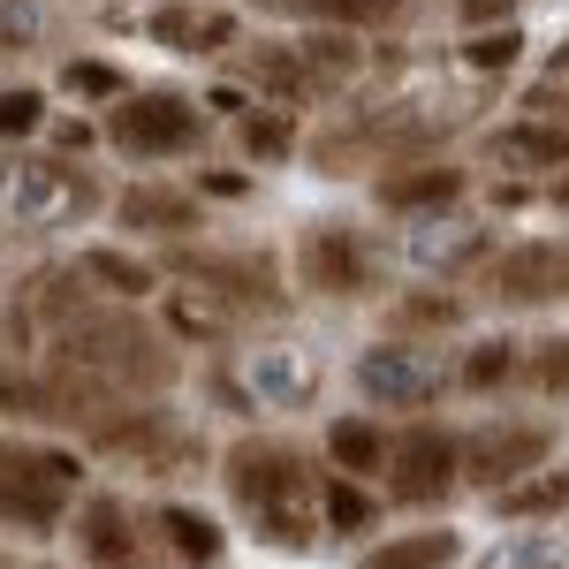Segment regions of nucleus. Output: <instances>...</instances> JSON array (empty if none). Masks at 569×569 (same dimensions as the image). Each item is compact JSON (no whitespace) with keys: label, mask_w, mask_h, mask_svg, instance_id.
Here are the masks:
<instances>
[{"label":"nucleus","mask_w":569,"mask_h":569,"mask_svg":"<svg viewBox=\"0 0 569 569\" xmlns=\"http://www.w3.org/2000/svg\"><path fill=\"white\" fill-rule=\"evenodd\" d=\"M39 122H46V91H31V84L0 91V137H31Z\"/></svg>","instance_id":"nucleus-29"},{"label":"nucleus","mask_w":569,"mask_h":569,"mask_svg":"<svg viewBox=\"0 0 569 569\" xmlns=\"http://www.w3.org/2000/svg\"><path fill=\"white\" fill-rule=\"evenodd\" d=\"M144 31L168 46V53H220L236 39V16H213V8H190V0H168L144 16Z\"/></svg>","instance_id":"nucleus-16"},{"label":"nucleus","mask_w":569,"mask_h":569,"mask_svg":"<svg viewBox=\"0 0 569 569\" xmlns=\"http://www.w3.org/2000/svg\"><path fill=\"white\" fill-rule=\"evenodd\" d=\"M525 107H531V122H569V84H562V77H547V84L525 91Z\"/></svg>","instance_id":"nucleus-31"},{"label":"nucleus","mask_w":569,"mask_h":569,"mask_svg":"<svg viewBox=\"0 0 569 569\" xmlns=\"http://www.w3.org/2000/svg\"><path fill=\"white\" fill-rule=\"evenodd\" d=\"M319 525L357 539V531L380 525V493H365L357 479H335V471H319Z\"/></svg>","instance_id":"nucleus-20"},{"label":"nucleus","mask_w":569,"mask_h":569,"mask_svg":"<svg viewBox=\"0 0 569 569\" xmlns=\"http://www.w3.org/2000/svg\"><path fill=\"white\" fill-rule=\"evenodd\" d=\"M493 152L517 168H569V122H517L493 137Z\"/></svg>","instance_id":"nucleus-22"},{"label":"nucleus","mask_w":569,"mask_h":569,"mask_svg":"<svg viewBox=\"0 0 569 569\" xmlns=\"http://www.w3.org/2000/svg\"><path fill=\"white\" fill-rule=\"evenodd\" d=\"M152 531H160V547H176L190 569H213L220 555H228V531H220V517L190 509V501H160V509H152Z\"/></svg>","instance_id":"nucleus-17"},{"label":"nucleus","mask_w":569,"mask_h":569,"mask_svg":"<svg viewBox=\"0 0 569 569\" xmlns=\"http://www.w3.org/2000/svg\"><path fill=\"white\" fill-rule=\"evenodd\" d=\"M243 152H251V160H266V168H273V160H289V152H297V122H289L281 107L243 114Z\"/></svg>","instance_id":"nucleus-26"},{"label":"nucleus","mask_w":569,"mask_h":569,"mask_svg":"<svg viewBox=\"0 0 569 569\" xmlns=\"http://www.w3.org/2000/svg\"><path fill=\"white\" fill-rule=\"evenodd\" d=\"M380 479H388V501L395 509H440L463 471H456V433L433 426V418H418V426H402L388 440V463H380Z\"/></svg>","instance_id":"nucleus-9"},{"label":"nucleus","mask_w":569,"mask_h":569,"mask_svg":"<svg viewBox=\"0 0 569 569\" xmlns=\"http://www.w3.org/2000/svg\"><path fill=\"white\" fill-rule=\"evenodd\" d=\"M463 61H471V69H486V77H493V69H517V61H525V31H517V23L471 31V39H463Z\"/></svg>","instance_id":"nucleus-28"},{"label":"nucleus","mask_w":569,"mask_h":569,"mask_svg":"<svg viewBox=\"0 0 569 569\" xmlns=\"http://www.w3.org/2000/svg\"><path fill=\"white\" fill-rule=\"evenodd\" d=\"M517 380H531L539 395H569V335H555V342H525Z\"/></svg>","instance_id":"nucleus-27"},{"label":"nucleus","mask_w":569,"mask_h":569,"mask_svg":"<svg viewBox=\"0 0 569 569\" xmlns=\"http://www.w3.org/2000/svg\"><path fill=\"white\" fill-rule=\"evenodd\" d=\"M388 327L395 335H456L463 327V297H448V289H402Z\"/></svg>","instance_id":"nucleus-21"},{"label":"nucleus","mask_w":569,"mask_h":569,"mask_svg":"<svg viewBox=\"0 0 569 569\" xmlns=\"http://www.w3.org/2000/svg\"><path fill=\"white\" fill-rule=\"evenodd\" d=\"M220 486L236 501V517L259 531L266 547L281 555H311L327 531H319V463H311L297 440L281 433H243L220 448Z\"/></svg>","instance_id":"nucleus-1"},{"label":"nucleus","mask_w":569,"mask_h":569,"mask_svg":"<svg viewBox=\"0 0 569 569\" xmlns=\"http://www.w3.org/2000/svg\"><path fill=\"white\" fill-rule=\"evenodd\" d=\"M555 77H562V84H569V39L555 46Z\"/></svg>","instance_id":"nucleus-34"},{"label":"nucleus","mask_w":569,"mask_h":569,"mask_svg":"<svg viewBox=\"0 0 569 569\" xmlns=\"http://www.w3.org/2000/svg\"><path fill=\"white\" fill-rule=\"evenodd\" d=\"M555 448H562V426H555V418H517V410H501V418H486V426H471V433L456 440V471H463V486L501 493V486L531 479L539 463H555Z\"/></svg>","instance_id":"nucleus-5"},{"label":"nucleus","mask_w":569,"mask_h":569,"mask_svg":"<svg viewBox=\"0 0 569 569\" xmlns=\"http://www.w3.org/2000/svg\"><path fill=\"white\" fill-rule=\"evenodd\" d=\"M297 8L335 23V31H365V23H402L410 16V0H297Z\"/></svg>","instance_id":"nucleus-25"},{"label":"nucleus","mask_w":569,"mask_h":569,"mask_svg":"<svg viewBox=\"0 0 569 569\" xmlns=\"http://www.w3.org/2000/svg\"><path fill=\"white\" fill-rule=\"evenodd\" d=\"M456 8H463V23H471V31H493V23H509L525 0H456Z\"/></svg>","instance_id":"nucleus-32"},{"label":"nucleus","mask_w":569,"mask_h":569,"mask_svg":"<svg viewBox=\"0 0 569 569\" xmlns=\"http://www.w3.org/2000/svg\"><path fill=\"white\" fill-rule=\"evenodd\" d=\"M152 517H137L122 493H91L77 509V555L84 569H152Z\"/></svg>","instance_id":"nucleus-10"},{"label":"nucleus","mask_w":569,"mask_h":569,"mask_svg":"<svg viewBox=\"0 0 569 569\" xmlns=\"http://www.w3.org/2000/svg\"><path fill=\"white\" fill-rule=\"evenodd\" d=\"M456 198H463V168L456 160H410V168L380 176V206L388 213H440Z\"/></svg>","instance_id":"nucleus-13"},{"label":"nucleus","mask_w":569,"mask_h":569,"mask_svg":"<svg viewBox=\"0 0 569 569\" xmlns=\"http://www.w3.org/2000/svg\"><path fill=\"white\" fill-rule=\"evenodd\" d=\"M388 426L380 418H365V410H350V418H327V471L335 479H380V463H388Z\"/></svg>","instance_id":"nucleus-15"},{"label":"nucleus","mask_w":569,"mask_h":569,"mask_svg":"<svg viewBox=\"0 0 569 569\" xmlns=\"http://www.w3.org/2000/svg\"><path fill=\"white\" fill-rule=\"evenodd\" d=\"M517 365H525V342H509V335H501V342H471V357H463V372H456V380H463L471 395H493V388H509V380H517Z\"/></svg>","instance_id":"nucleus-24"},{"label":"nucleus","mask_w":569,"mask_h":569,"mask_svg":"<svg viewBox=\"0 0 569 569\" xmlns=\"http://www.w3.org/2000/svg\"><path fill=\"white\" fill-rule=\"evenodd\" d=\"M198 190H213V198H243V190H251V176H198Z\"/></svg>","instance_id":"nucleus-33"},{"label":"nucleus","mask_w":569,"mask_h":569,"mask_svg":"<svg viewBox=\"0 0 569 569\" xmlns=\"http://www.w3.org/2000/svg\"><path fill=\"white\" fill-rule=\"evenodd\" d=\"M182 273L236 311H289V289L266 251H206V259H182Z\"/></svg>","instance_id":"nucleus-11"},{"label":"nucleus","mask_w":569,"mask_h":569,"mask_svg":"<svg viewBox=\"0 0 569 569\" xmlns=\"http://www.w3.org/2000/svg\"><path fill=\"white\" fill-rule=\"evenodd\" d=\"M77 273H84V281H99V289H114V297H130V305L160 289V273H152L144 259H130V251H84V259H77Z\"/></svg>","instance_id":"nucleus-23"},{"label":"nucleus","mask_w":569,"mask_h":569,"mask_svg":"<svg viewBox=\"0 0 569 569\" xmlns=\"http://www.w3.org/2000/svg\"><path fill=\"white\" fill-rule=\"evenodd\" d=\"M77 486H84V463H77L69 448L0 433V531H16V539H53V531L69 525Z\"/></svg>","instance_id":"nucleus-3"},{"label":"nucleus","mask_w":569,"mask_h":569,"mask_svg":"<svg viewBox=\"0 0 569 569\" xmlns=\"http://www.w3.org/2000/svg\"><path fill=\"white\" fill-rule=\"evenodd\" d=\"M198 137H206V107L182 99V91H168V84L122 91V99L107 107V144H114L122 160H176Z\"/></svg>","instance_id":"nucleus-7"},{"label":"nucleus","mask_w":569,"mask_h":569,"mask_svg":"<svg viewBox=\"0 0 569 569\" xmlns=\"http://www.w3.org/2000/svg\"><path fill=\"white\" fill-rule=\"evenodd\" d=\"M53 365H69V372H84L99 388L114 395H168L182 372L176 342L152 327V319H137V311H77L61 335H53Z\"/></svg>","instance_id":"nucleus-2"},{"label":"nucleus","mask_w":569,"mask_h":569,"mask_svg":"<svg viewBox=\"0 0 569 569\" xmlns=\"http://www.w3.org/2000/svg\"><path fill=\"white\" fill-rule=\"evenodd\" d=\"M114 220H122V228H144V236H168V243H182V236L206 228L198 190H176V182H137V190H122V198H114Z\"/></svg>","instance_id":"nucleus-12"},{"label":"nucleus","mask_w":569,"mask_h":569,"mask_svg":"<svg viewBox=\"0 0 569 569\" xmlns=\"http://www.w3.org/2000/svg\"><path fill=\"white\" fill-rule=\"evenodd\" d=\"M243 69L259 77V91L289 99V107L327 99V91H319V77H311V61H305V46H251V53H243Z\"/></svg>","instance_id":"nucleus-19"},{"label":"nucleus","mask_w":569,"mask_h":569,"mask_svg":"<svg viewBox=\"0 0 569 569\" xmlns=\"http://www.w3.org/2000/svg\"><path fill=\"white\" fill-rule=\"evenodd\" d=\"M456 562H463V531L426 525V531H388V539H372L350 569H456Z\"/></svg>","instance_id":"nucleus-14"},{"label":"nucleus","mask_w":569,"mask_h":569,"mask_svg":"<svg viewBox=\"0 0 569 569\" xmlns=\"http://www.w3.org/2000/svg\"><path fill=\"white\" fill-rule=\"evenodd\" d=\"M555 206H562V213H569V168H562V182H555Z\"/></svg>","instance_id":"nucleus-35"},{"label":"nucleus","mask_w":569,"mask_h":569,"mask_svg":"<svg viewBox=\"0 0 569 569\" xmlns=\"http://www.w3.org/2000/svg\"><path fill=\"white\" fill-rule=\"evenodd\" d=\"M61 84L77 91V99H122V69H114V61H69V69H61Z\"/></svg>","instance_id":"nucleus-30"},{"label":"nucleus","mask_w":569,"mask_h":569,"mask_svg":"<svg viewBox=\"0 0 569 569\" xmlns=\"http://www.w3.org/2000/svg\"><path fill=\"white\" fill-rule=\"evenodd\" d=\"M471 289H479L493 311L569 305V236H525V243L493 251V259L471 273Z\"/></svg>","instance_id":"nucleus-8"},{"label":"nucleus","mask_w":569,"mask_h":569,"mask_svg":"<svg viewBox=\"0 0 569 569\" xmlns=\"http://www.w3.org/2000/svg\"><path fill=\"white\" fill-rule=\"evenodd\" d=\"M493 517L509 525H539V517H569V463H539L531 479L493 493Z\"/></svg>","instance_id":"nucleus-18"},{"label":"nucleus","mask_w":569,"mask_h":569,"mask_svg":"<svg viewBox=\"0 0 569 569\" xmlns=\"http://www.w3.org/2000/svg\"><path fill=\"white\" fill-rule=\"evenodd\" d=\"M297 281L335 297V305H357V297L388 289V259H380V243L357 220H311L297 236Z\"/></svg>","instance_id":"nucleus-6"},{"label":"nucleus","mask_w":569,"mask_h":569,"mask_svg":"<svg viewBox=\"0 0 569 569\" xmlns=\"http://www.w3.org/2000/svg\"><path fill=\"white\" fill-rule=\"evenodd\" d=\"M130 395L99 388L69 365H46V372H0V418L8 426H53V433H99Z\"/></svg>","instance_id":"nucleus-4"}]
</instances>
